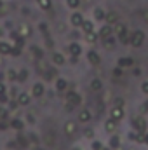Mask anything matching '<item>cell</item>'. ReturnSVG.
Masks as SVG:
<instances>
[{"label": "cell", "instance_id": "obj_8", "mask_svg": "<svg viewBox=\"0 0 148 150\" xmlns=\"http://www.w3.org/2000/svg\"><path fill=\"white\" fill-rule=\"evenodd\" d=\"M44 94V84H40V82H35L33 84V87H32V96H35V98H40Z\"/></svg>", "mask_w": 148, "mask_h": 150}, {"label": "cell", "instance_id": "obj_6", "mask_svg": "<svg viewBox=\"0 0 148 150\" xmlns=\"http://www.w3.org/2000/svg\"><path fill=\"white\" fill-rule=\"evenodd\" d=\"M92 119V113H91V110H87V108H84V110H80V113H78V122H89Z\"/></svg>", "mask_w": 148, "mask_h": 150}, {"label": "cell", "instance_id": "obj_3", "mask_svg": "<svg viewBox=\"0 0 148 150\" xmlns=\"http://www.w3.org/2000/svg\"><path fill=\"white\" fill-rule=\"evenodd\" d=\"M110 117H113L115 120H120V119L124 117V108H122V105H115L110 110Z\"/></svg>", "mask_w": 148, "mask_h": 150}, {"label": "cell", "instance_id": "obj_33", "mask_svg": "<svg viewBox=\"0 0 148 150\" xmlns=\"http://www.w3.org/2000/svg\"><path fill=\"white\" fill-rule=\"evenodd\" d=\"M141 91H143L145 94H148V80H147V82H143V84H141Z\"/></svg>", "mask_w": 148, "mask_h": 150}, {"label": "cell", "instance_id": "obj_40", "mask_svg": "<svg viewBox=\"0 0 148 150\" xmlns=\"http://www.w3.org/2000/svg\"><path fill=\"white\" fill-rule=\"evenodd\" d=\"M147 110H148V101H145V105L141 107V112H147Z\"/></svg>", "mask_w": 148, "mask_h": 150}, {"label": "cell", "instance_id": "obj_34", "mask_svg": "<svg viewBox=\"0 0 148 150\" xmlns=\"http://www.w3.org/2000/svg\"><path fill=\"white\" fill-rule=\"evenodd\" d=\"M28 32H30V28H28V26H21V35H30Z\"/></svg>", "mask_w": 148, "mask_h": 150}, {"label": "cell", "instance_id": "obj_2", "mask_svg": "<svg viewBox=\"0 0 148 150\" xmlns=\"http://www.w3.org/2000/svg\"><path fill=\"white\" fill-rule=\"evenodd\" d=\"M132 126H134V131H141V133H145V131L148 129L145 117H138V119H134V120H132Z\"/></svg>", "mask_w": 148, "mask_h": 150}, {"label": "cell", "instance_id": "obj_36", "mask_svg": "<svg viewBox=\"0 0 148 150\" xmlns=\"http://www.w3.org/2000/svg\"><path fill=\"white\" fill-rule=\"evenodd\" d=\"M118 38L122 40V42H127L129 38H127V33H122V35H118Z\"/></svg>", "mask_w": 148, "mask_h": 150}, {"label": "cell", "instance_id": "obj_29", "mask_svg": "<svg viewBox=\"0 0 148 150\" xmlns=\"http://www.w3.org/2000/svg\"><path fill=\"white\" fill-rule=\"evenodd\" d=\"M19 52H21V47H18V45H16V47H12V49H11V54H14V56H18V54H19Z\"/></svg>", "mask_w": 148, "mask_h": 150}, {"label": "cell", "instance_id": "obj_42", "mask_svg": "<svg viewBox=\"0 0 148 150\" xmlns=\"http://www.w3.org/2000/svg\"><path fill=\"white\" fill-rule=\"evenodd\" d=\"M73 150H82V149H73Z\"/></svg>", "mask_w": 148, "mask_h": 150}, {"label": "cell", "instance_id": "obj_7", "mask_svg": "<svg viewBox=\"0 0 148 150\" xmlns=\"http://www.w3.org/2000/svg\"><path fill=\"white\" fill-rule=\"evenodd\" d=\"M68 52L72 54V56H80V52H82V47H80V44L78 42H72L70 44V47H68Z\"/></svg>", "mask_w": 148, "mask_h": 150}, {"label": "cell", "instance_id": "obj_28", "mask_svg": "<svg viewBox=\"0 0 148 150\" xmlns=\"http://www.w3.org/2000/svg\"><path fill=\"white\" fill-rule=\"evenodd\" d=\"M92 149L94 150H101L103 149V143H101V142H92Z\"/></svg>", "mask_w": 148, "mask_h": 150}, {"label": "cell", "instance_id": "obj_35", "mask_svg": "<svg viewBox=\"0 0 148 150\" xmlns=\"http://www.w3.org/2000/svg\"><path fill=\"white\" fill-rule=\"evenodd\" d=\"M113 74H115V77H120V75H122V68H120V67H118V68H115V70H113Z\"/></svg>", "mask_w": 148, "mask_h": 150}, {"label": "cell", "instance_id": "obj_15", "mask_svg": "<svg viewBox=\"0 0 148 150\" xmlns=\"http://www.w3.org/2000/svg\"><path fill=\"white\" fill-rule=\"evenodd\" d=\"M87 58H89V61H91L92 65H98V63L101 61V59H99V54L94 52V51H89V52H87Z\"/></svg>", "mask_w": 148, "mask_h": 150}, {"label": "cell", "instance_id": "obj_21", "mask_svg": "<svg viewBox=\"0 0 148 150\" xmlns=\"http://www.w3.org/2000/svg\"><path fill=\"white\" fill-rule=\"evenodd\" d=\"M37 4L40 5V9H44V11L51 9V5H52V2H51V0H37Z\"/></svg>", "mask_w": 148, "mask_h": 150}, {"label": "cell", "instance_id": "obj_32", "mask_svg": "<svg viewBox=\"0 0 148 150\" xmlns=\"http://www.w3.org/2000/svg\"><path fill=\"white\" fill-rule=\"evenodd\" d=\"M105 45H108V47L111 49V47H113V40H111L110 37H106V38H105Z\"/></svg>", "mask_w": 148, "mask_h": 150}, {"label": "cell", "instance_id": "obj_5", "mask_svg": "<svg viewBox=\"0 0 148 150\" xmlns=\"http://www.w3.org/2000/svg\"><path fill=\"white\" fill-rule=\"evenodd\" d=\"M65 133H66L68 136H73L75 133H77V122H75V120H68V122L65 124Z\"/></svg>", "mask_w": 148, "mask_h": 150}, {"label": "cell", "instance_id": "obj_11", "mask_svg": "<svg viewBox=\"0 0 148 150\" xmlns=\"http://www.w3.org/2000/svg\"><path fill=\"white\" fill-rule=\"evenodd\" d=\"M70 19H72V25L73 26H82V23H84V18H82L80 12H73Z\"/></svg>", "mask_w": 148, "mask_h": 150}, {"label": "cell", "instance_id": "obj_26", "mask_svg": "<svg viewBox=\"0 0 148 150\" xmlns=\"http://www.w3.org/2000/svg\"><path fill=\"white\" fill-rule=\"evenodd\" d=\"M94 18H96V19H105V12H103L101 9H96V11H94Z\"/></svg>", "mask_w": 148, "mask_h": 150}, {"label": "cell", "instance_id": "obj_1", "mask_svg": "<svg viewBox=\"0 0 148 150\" xmlns=\"http://www.w3.org/2000/svg\"><path fill=\"white\" fill-rule=\"evenodd\" d=\"M143 40H145V33H143L141 30H138V32H134V33L131 35V44H132L134 47H140V45L143 44Z\"/></svg>", "mask_w": 148, "mask_h": 150}, {"label": "cell", "instance_id": "obj_19", "mask_svg": "<svg viewBox=\"0 0 148 150\" xmlns=\"http://www.w3.org/2000/svg\"><path fill=\"white\" fill-rule=\"evenodd\" d=\"M101 87H103V84H101L99 79H92L91 80V89L92 91H101Z\"/></svg>", "mask_w": 148, "mask_h": 150}, {"label": "cell", "instance_id": "obj_4", "mask_svg": "<svg viewBox=\"0 0 148 150\" xmlns=\"http://www.w3.org/2000/svg\"><path fill=\"white\" fill-rule=\"evenodd\" d=\"M66 101H68L70 105H78V103L82 101V98H80L77 93H73V91H68V93H66Z\"/></svg>", "mask_w": 148, "mask_h": 150}, {"label": "cell", "instance_id": "obj_20", "mask_svg": "<svg viewBox=\"0 0 148 150\" xmlns=\"http://www.w3.org/2000/svg\"><path fill=\"white\" fill-rule=\"evenodd\" d=\"M11 49H12V45H9L5 42H0V54H11Z\"/></svg>", "mask_w": 148, "mask_h": 150}, {"label": "cell", "instance_id": "obj_13", "mask_svg": "<svg viewBox=\"0 0 148 150\" xmlns=\"http://www.w3.org/2000/svg\"><path fill=\"white\" fill-rule=\"evenodd\" d=\"M132 63H134V59H132V58H129V56L118 58V67H120V68H124V67H131Z\"/></svg>", "mask_w": 148, "mask_h": 150}, {"label": "cell", "instance_id": "obj_43", "mask_svg": "<svg viewBox=\"0 0 148 150\" xmlns=\"http://www.w3.org/2000/svg\"><path fill=\"white\" fill-rule=\"evenodd\" d=\"M0 35H2V30H0Z\"/></svg>", "mask_w": 148, "mask_h": 150}, {"label": "cell", "instance_id": "obj_27", "mask_svg": "<svg viewBox=\"0 0 148 150\" xmlns=\"http://www.w3.org/2000/svg\"><path fill=\"white\" fill-rule=\"evenodd\" d=\"M28 79V70H21L18 75V80H26Z\"/></svg>", "mask_w": 148, "mask_h": 150}, {"label": "cell", "instance_id": "obj_30", "mask_svg": "<svg viewBox=\"0 0 148 150\" xmlns=\"http://www.w3.org/2000/svg\"><path fill=\"white\" fill-rule=\"evenodd\" d=\"M110 143H111V147H113V149H117V147H118V138H117V136H113Z\"/></svg>", "mask_w": 148, "mask_h": 150}, {"label": "cell", "instance_id": "obj_37", "mask_svg": "<svg viewBox=\"0 0 148 150\" xmlns=\"http://www.w3.org/2000/svg\"><path fill=\"white\" fill-rule=\"evenodd\" d=\"M85 138H92V129H85Z\"/></svg>", "mask_w": 148, "mask_h": 150}, {"label": "cell", "instance_id": "obj_39", "mask_svg": "<svg viewBox=\"0 0 148 150\" xmlns=\"http://www.w3.org/2000/svg\"><path fill=\"white\" fill-rule=\"evenodd\" d=\"M33 52L37 54L38 58H42V51H40V49H37V47H35V49H33Z\"/></svg>", "mask_w": 148, "mask_h": 150}, {"label": "cell", "instance_id": "obj_22", "mask_svg": "<svg viewBox=\"0 0 148 150\" xmlns=\"http://www.w3.org/2000/svg\"><path fill=\"white\" fill-rule=\"evenodd\" d=\"M115 33H117V35L125 33V26H124L122 23H115Z\"/></svg>", "mask_w": 148, "mask_h": 150}, {"label": "cell", "instance_id": "obj_25", "mask_svg": "<svg viewBox=\"0 0 148 150\" xmlns=\"http://www.w3.org/2000/svg\"><path fill=\"white\" fill-rule=\"evenodd\" d=\"M11 126H12L14 129H23V122H21V120H18V119H14V120L11 122Z\"/></svg>", "mask_w": 148, "mask_h": 150}, {"label": "cell", "instance_id": "obj_16", "mask_svg": "<svg viewBox=\"0 0 148 150\" xmlns=\"http://www.w3.org/2000/svg\"><path fill=\"white\" fill-rule=\"evenodd\" d=\"M52 61H54V65H58V67H59V65H65V61H66V59H65V56H63V54L54 52V54H52Z\"/></svg>", "mask_w": 148, "mask_h": 150}, {"label": "cell", "instance_id": "obj_18", "mask_svg": "<svg viewBox=\"0 0 148 150\" xmlns=\"http://www.w3.org/2000/svg\"><path fill=\"white\" fill-rule=\"evenodd\" d=\"M66 87H68V82H66L65 79H58V80H56V89H58L59 93H63Z\"/></svg>", "mask_w": 148, "mask_h": 150}, {"label": "cell", "instance_id": "obj_23", "mask_svg": "<svg viewBox=\"0 0 148 150\" xmlns=\"http://www.w3.org/2000/svg\"><path fill=\"white\" fill-rule=\"evenodd\" d=\"M85 38H87V42L94 44V42L98 40V33H94V32H89V33H85Z\"/></svg>", "mask_w": 148, "mask_h": 150}, {"label": "cell", "instance_id": "obj_14", "mask_svg": "<svg viewBox=\"0 0 148 150\" xmlns=\"http://www.w3.org/2000/svg\"><path fill=\"white\" fill-rule=\"evenodd\" d=\"M82 30H84L85 33L94 32V23H92L91 19H84V23H82Z\"/></svg>", "mask_w": 148, "mask_h": 150}, {"label": "cell", "instance_id": "obj_17", "mask_svg": "<svg viewBox=\"0 0 148 150\" xmlns=\"http://www.w3.org/2000/svg\"><path fill=\"white\" fill-rule=\"evenodd\" d=\"M101 38H106V37H111V26L110 25H106V26H103L101 30H99V33H98Z\"/></svg>", "mask_w": 148, "mask_h": 150}, {"label": "cell", "instance_id": "obj_31", "mask_svg": "<svg viewBox=\"0 0 148 150\" xmlns=\"http://www.w3.org/2000/svg\"><path fill=\"white\" fill-rule=\"evenodd\" d=\"M7 77H9L11 80H14V79H18V77H16V72H14V70H9V72H7Z\"/></svg>", "mask_w": 148, "mask_h": 150}, {"label": "cell", "instance_id": "obj_24", "mask_svg": "<svg viewBox=\"0 0 148 150\" xmlns=\"http://www.w3.org/2000/svg\"><path fill=\"white\" fill-rule=\"evenodd\" d=\"M66 5H68L70 9H77V7L80 5V0H66Z\"/></svg>", "mask_w": 148, "mask_h": 150}, {"label": "cell", "instance_id": "obj_9", "mask_svg": "<svg viewBox=\"0 0 148 150\" xmlns=\"http://www.w3.org/2000/svg\"><path fill=\"white\" fill-rule=\"evenodd\" d=\"M117 122H118V120H115L113 117L106 119V120H105V129H106L108 133H113V131L117 129Z\"/></svg>", "mask_w": 148, "mask_h": 150}, {"label": "cell", "instance_id": "obj_10", "mask_svg": "<svg viewBox=\"0 0 148 150\" xmlns=\"http://www.w3.org/2000/svg\"><path fill=\"white\" fill-rule=\"evenodd\" d=\"M105 19H106V23H108V25H115V23H118V19H120V18H118V14H117V12H106V14H105Z\"/></svg>", "mask_w": 148, "mask_h": 150}, {"label": "cell", "instance_id": "obj_12", "mask_svg": "<svg viewBox=\"0 0 148 150\" xmlns=\"http://www.w3.org/2000/svg\"><path fill=\"white\" fill-rule=\"evenodd\" d=\"M28 103H30V94H28V93H21V94L18 96V105L26 107Z\"/></svg>", "mask_w": 148, "mask_h": 150}, {"label": "cell", "instance_id": "obj_41", "mask_svg": "<svg viewBox=\"0 0 148 150\" xmlns=\"http://www.w3.org/2000/svg\"><path fill=\"white\" fill-rule=\"evenodd\" d=\"M145 143H147V145H148V129H147V131H145Z\"/></svg>", "mask_w": 148, "mask_h": 150}, {"label": "cell", "instance_id": "obj_38", "mask_svg": "<svg viewBox=\"0 0 148 150\" xmlns=\"http://www.w3.org/2000/svg\"><path fill=\"white\" fill-rule=\"evenodd\" d=\"M2 94H5V86L0 82V96H2Z\"/></svg>", "mask_w": 148, "mask_h": 150}]
</instances>
